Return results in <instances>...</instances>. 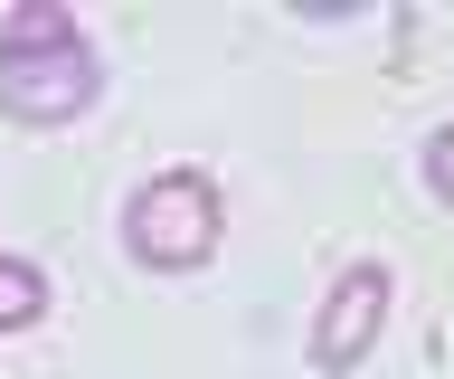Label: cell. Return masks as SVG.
<instances>
[{
  "instance_id": "8992f818",
  "label": "cell",
  "mask_w": 454,
  "mask_h": 379,
  "mask_svg": "<svg viewBox=\"0 0 454 379\" xmlns=\"http://www.w3.org/2000/svg\"><path fill=\"white\" fill-rule=\"evenodd\" d=\"M426 180H435V200L454 209V123L435 133V143H426Z\"/></svg>"
},
{
  "instance_id": "5b68a950",
  "label": "cell",
  "mask_w": 454,
  "mask_h": 379,
  "mask_svg": "<svg viewBox=\"0 0 454 379\" xmlns=\"http://www.w3.org/2000/svg\"><path fill=\"white\" fill-rule=\"evenodd\" d=\"M67 29H76V20H67L57 0H28V10H20V20H10L0 38H67Z\"/></svg>"
},
{
  "instance_id": "7a4b0ae2",
  "label": "cell",
  "mask_w": 454,
  "mask_h": 379,
  "mask_svg": "<svg viewBox=\"0 0 454 379\" xmlns=\"http://www.w3.org/2000/svg\"><path fill=\"white\" fill-rule=\"evenodd\" d=\"M95 86H105V67H95V48H85L76 29L67 38H0V105H10L20 123L85 114Z\"/></svg>"
},
{
  "instance_id": "277c9868",
  "label": "cell",
  "mask_w": 454,
  "mask_h": 379,
  "mask_svg": "<svg viewBox=\"0 0 454 379\" xmlns=\"http://www.w3.org/2000/svg\"><path fill=\"white\" fill-rule=\"evenodd\" d=\"M38 313H48V275L28 257H0V332H28Z\"/></svg>"
},
{
  "instance_id": "3957f363",
  "label": "cell",
  "mask_w": 454,
  "mask_h": 379,
  "mask_svg": "<svg viewBox=\"0 0 454 379\" xmlns=\"http://www.w3.org/2000/svg\"><path fill=\"white\" fill-rule=\"evenodd\" d=\"M379 322H388V265H350L332 285V304H322V322H312V360L322 370H350L379 342Z\"/></svg>"
},
{
  "instance_id": "6da1fadb",
  "label": "cell",
  "mask_w": 454,
  "mask_h": 379,
  "mask_svg": "<svg viewBox=\"0 0 454 379\" xmlns=\"http://www.w3.org/2000/svg\"><path fill=\"white\" fill-rule=\"evenodd\" d=\"M218 228H227V209H218V180L208 171H161V180H142L133 209H123V247L142 265H161V275L208 265L218 257Z\"/></svg>"
}]
</instances>
